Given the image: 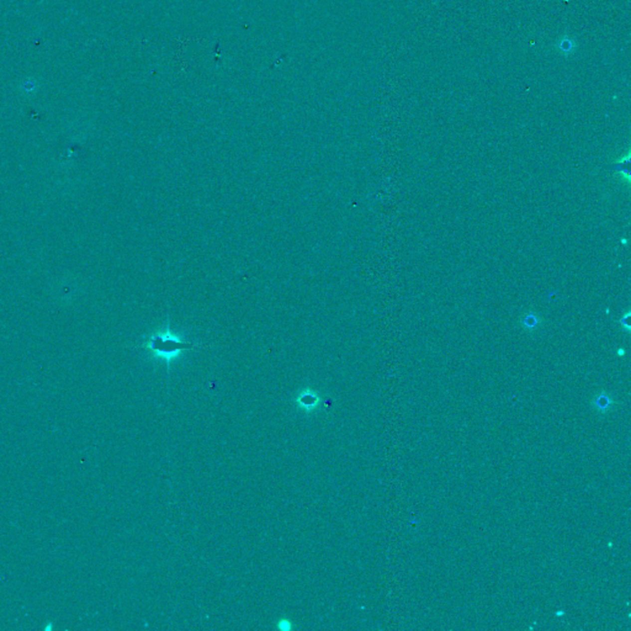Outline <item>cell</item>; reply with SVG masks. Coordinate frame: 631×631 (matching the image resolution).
I'll return each instance as SVG.
<instances>
[{
	"label": "cell",
	"instance_id": "obj_1",
	"mask_svg": "<svg viewBox=\"0 0 631 631\" xmlns=\"http://www.w3.org/2000/svg\"><path fill=\"white\" fill-rule=\"evenodd\" d=\"M210 347V345L201 344V343L188 342L174 334L170 329V323H167V327L162 331L154 332L140 348L147 349L156 358L163 359L167 364L179 357L182 353L187 350H193L195 348Z\"/></svg>",
	"mask_w": 631,
	"mask_h": 631
},
{
	"label": "cell",
	"instance_id": "obj_2",
	"mask_svg": "<svg viewBox=\"0 0 631 631\" xmlns=\"http://www.w3.org/2000/svg\"><path fill=\"white\" fill-rule=\"evenodd\" d=\"M295 402L301 410L310 413L319 407V405H321V397L318 396V394L316 391L307 389L303 390L300 395H297V397L295 399Z\"/></svg>",
	"mask_w": 631,
	"mask_h": 631
},
{
	"label": "cell",
	"instance_id": "obj_3",
	"mask_svg": "<svg viewBox=\"0 0 631 631\" xmlns=\"http://www.w3.org/2000/svg\"><path fill=\"white\" fill-rule=\"evenodd\" d=\"M592 405L599 413H607L612 408L613 400L609 395L603 392V394H599L594 397V400L592 401Z\"/></svg>",
	"mask_w": 631,
	"mask_h": 631
},
{
	"label": "cell",
	"instance_id": "obj_4",
	"mask_svg": "<svg viewBox=\"0 0 631 631\" xmlns=\"http://www.w3.org/2000/svg\"><path fill=\"white\" fill-rule=\"evenodd\" d=\"M539 323H540V318H539V317L533 312L528 313V315L524 317V319H523V324H524L525 328H528V329L536 328Z\"/></svg>",
	"mask_w": 631,
	"mask_h": 631
},
{
	"label": "cell",
	"instance_id": "obj_5",
	"mask_svg": "<svg viewBox=\"0 0 631 631\" xmlns=\"http://www.w3.org/2000/svg\"><path fill=\"white\" fill-rule=\"evenodd\" d=\"M559 48L564 54H570L575 49V43L571 38H562L559 43Z\"/></svg>",
	"mask_w": 631,
	"mask_h": 631
},
{
	"label": "cell",
	"instance_id": "obj_6",
	"mask_svg": "<svg viewBox=\"0 0 631 631\" xmlns=\"http://www.w3.org/2000/svg\"><path fill=\"white\" fill-rule=\"evenodd\" d=\"M291 628H292V624H291V622H290V620L281 619V620H279V623H277V629H279V630L289 631L290 629H291Z\"/></svg>",
	"mask_w": 631,
	"mask_h": 631
},
{
	"label": "cell",
	"instance_id": "obj_7",
	"mask_svg": "<svg viewBox=\"0 0 631 631\" xmlns=\"http://www.w3.org/2000/svg\"><path fill=\"white\" fill-rule=\"evenodd\" d=\"M629 317H630V313H627V316H625V318H623L622 321H620V322H622L623 324H625V326H627V328H628V329L630 328V327H629Z\"/></svg>",
	"mask_w": 631,
	"mask_h": 631
}]
</instances>
